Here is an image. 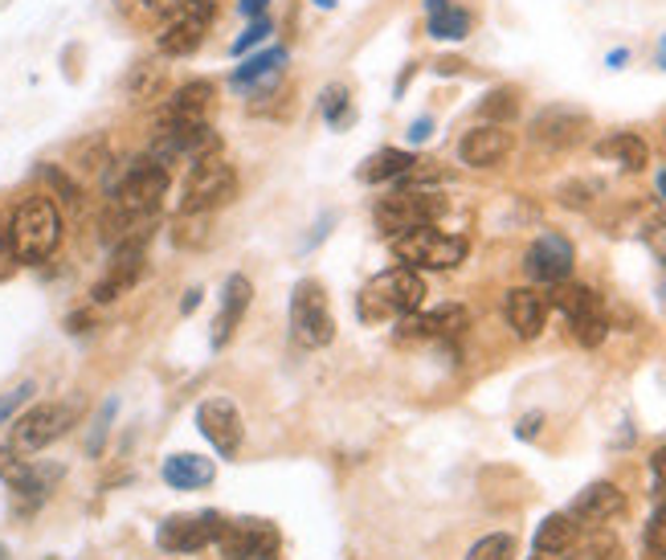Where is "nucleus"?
Masks as SVG:
<instances>
[{"label": "nucleus", "instance_id": "obj_8", "mask_svg": "<svg viewBox=\"0 0 666 560\" xmlns=\"http://www.w3.org/2000/svg\"><path fill=\"white\" fill-rule=\"evenodd\" d=\"M70 425H74V405L42 401V405H33L30 413H21V418L13 421L9 446H13L16 454H37V451H46V446H54Z\"/></svg>", "mask_w": 666, "mask_h": 560}, {"label": "nucleus", "instance_id": "obj_24", "mask_svg": "<svg viewBox=\"0 0 666 560\" xmlns=\"http://www.w3.org/2000/svg\"><path fill=\"white\" fill-rule=\"evenodd\" d=\"M213 479H218L213 458H201V454H172V458H164V482L172 491H201Z\"/></svg>", "mask_w": 666, "mask_h": 560}, {"label": "nucleus", "instance_id": "obj_41", "mask_svg": "<svg viewBox=\"0 0 666 560\" xmlns=\"http://www.w3.org/2000/svg\"><path fill=\"white\" fill-rule=\"evenodd\" d=\"M651 470H654V482H658V491L666 495V446H658V451H654Z\"/></svg>", "mask_w": 666, "mask_h": 560}, {"label": "nucleus", "instance_id": "obj_5", "mask_svg": "<svg viewBox=\"0 0 666 560\" xmlns=\"http://www.w3.org/2000/svg\"><path fill=\"white\" fill-rule=\"evenodd\" d=\"M393 254L413 270H454L466 262V237L442 234L434 225H418V230H405V234L388 237Z\"/></svg>", "mask_w": 666, "mask_h": 560}, {"label": "nucleus", "instance_id": "obj_21", "mask_svg": "<svg viewBox=\"0 0 666 560\" xmlns=\"http://www.w3.org/2000/svg\"><path fill=\"white\" fill-rule=\"evenodd\" d=\"M249 299H254V282L246 275H230L225 287H221V312L218 324H213V348H225L233 340V331L242 327L249 312Z\"/></svg>", "mask_w": 666, "mask_h": 560}, {"label": "nucleus", "instance_id": "obj_2", "mask_svg": "<svg viewBox=\"0 0 666 560\" xmlns=\"http://www.w3.org/2000/svg\"><path fill=\"white\" fill-rule=\"evenodd\" d=\"M425 303V279H421L413 266H393L385 275L360 291L357 312L364 324H385V319H401L409 312H421Z\"/></svg>", "mask_w": 666, "mask_h": 560}, {"label": "nucleus", "instance_id": "obj_23", "mask_svg": "<svg viewBox=\"0 0 666 560\" xmlns=\"http://www.w3.org/2000/svg\"><path fill=\"white\" fill-rule=\"evenodd\" d=\"M475 30V16L454 0H425V33L434 42H466Z\"/></svg>", "mask_w": 666, "mask_h": 560}, {"label": "nucleus", "instance_id": "obj_16", "mask_svg": "<svg viewBox=\"0 0 666 560\" xmlns=\"http://www.w3.org/2000/svg\"><path fill=\"white\" fill-rule=\"evenodd\" d=\"M143 254H148V242H124V246L110 249V266L107 275L94 282V303H115L119 295H127L143 275Z\"/></svg>", "mask_w": 666, "mask_h": 560}, {"label": "nucleus", "instance_id": "obj_43", "mask_svg": "<svg viewBox=\"0 0 666 560\" xmlns=\"http://www.w3.org/2000/svg\"><path fill=\"white\" fill-rule=\"evenodd\" d=\"M540 421H544V413H527V418L519 421V430H515V434H519V438H536V430H540Z\"/></svg>", "mask_w": 666, "mask_h": 560}, {"label": "nucleus", "instance_id": "obj_29", "mask_svg": "<svg viewBox=\"0 0 666 560\" xmlns=\"http://www.w3.org/2000/svg\"><path fill=\"white\" fill-rule=\"evenodd\" d=\"M479 115L482 124H512L515 115H519V91L515 86H495V91H487V98L479 103Z\"/></svg>", "mask_w": 666, "mask_h": 560}, {"label": "nucleus", "instance_id": "obj_12", "mask_svg": "<svg viewBox=\"0 0 666 560\" xmlns=\"http://www.w3.org/2000/svg\"><path fill=\"white\" fill-rule=\"evenodd\" d=\"M589 131V110L581 107H569V103H557V107H544L531 124H527V136L531 143H540L548 152H564L573 143L585 140Z\"/></svg>", "mask_w": 666, "mask_h": 560}, {"label": "nucleus", "instance_id": "obj_39", "mask_svg": "<svg viewBox=\"0 0 666 560\" xmlns=\"http://www.w3.org/2000/svg\"><path fill=\"white\" fill-rule=\"evenodd\" d=\"M42 172H46V180H49V185H54V188H58V192H62V201L78 205V185H74V180H66V176H62V172H58V168H42Z\"/></svg>", "mask_w": 666, "mask_h": 560}, {"label": "nucleus", "instance_id": "obj_38", "mask_svg": "<svg viewBox=\"0 0 666 560\" xmlns=\"http://www.w3.org/2000/svg\"><path fill=\"white\" fill-rule=\"evenodd\" d=\"M140 9L148 16H164V21H168V16H176L180 9H188V0H140Z\"/></svg>", "mask_w": 666, "mask_h": 560}, {"label": "nucleus", "instance_id": "obj_27", "mask_svg": "<svg viewBox=\"0 0 666 560\" xmlns=\"http://www.w3.org/2000/svg\"><path fill=\"white\" fill-rule=\"evenodd\" d=\"M597 156L614 160V164H621L626 172H642L651 164V148H646V140L634 136V131H618V136H605V140L597 143Z\"/></svg>", "mask_w": 666, "mask_h": 560}, {"label": "nucleus", "instance_id": "obj_7", "mask_svg": "<svg viewBox=\"0 0 666 560\" xmlns=\"http://www.w3.org/2000/svg\"><path fill=\"white\" fill-rule=\"evenodd\" d=\"M291 340L307 352L336 340V315H331L327 291L315 279L295 282V291H291Z\"/></svg>", "mask_w": 666, "mask_h": 560}, {"label": "nucleus", "instance_id": "obj_31", "mask_svg": "<svg viewBox=\"0 0 666 560\" xmlns=\"http://www.w3.org/2000/svg\"><path fill=\"white\" fill-rule=\"evenodd\" d=\"M515 557V536L507 532H491V536H482L479 545L466 552V560H512Z\"/></svg>", "mask_w": 666, "mask_h": 560}, {"label": "nucleus", "instance_id": "obj_17", "mask_svg": "<svg viewBox=\"0 0 666 560\" xmlns=\"http://www.w3.org/2000/svg\"><path fill=\"white\" fill-rule=\"evenodd\" d=\"M213 82L192 79L185 82L180 91H172V98L155 110V131H172V127H188V124H205L209 119V103H213Z\"/></svg>", "mask_w": 666, "mask_h": 560}, {"label": "nucleus", "instance_id": "obj_14", "mask_svg": "<svg viewBox=\"0 0 666 560\" xmlns=\"http://www.w3.org/2000/svg\"><path fill=\"white\" fill-rule=\"evenodd\" d=\"M576 266V249L564 234H540L524 254V270L531 282H544V287H557L573 275Z\"/></svg>", "mask_w": 666, "mask_h": 560}, {"label": "nucleus", "instance_id": "obj_6", "mask_svg": "<svg viewBox=\"0 0 666 560\" xmlns=\"http://www.w3.org/2000/svg\"><path fill=\"white\" fill-rule=\"evenodd\" d=\"M548 307H557V312L569 319L576 343H585V348H597V343L609 336V315H605V303L593 287H581V282H569V279L557 282V287L548 291Z\"/></svg>", "mask_w": 666, "mask_h": 560}, {"label": "nucleus", "instance_id": "obj_15", "mask_svg": "<svg viewBox=\"0 0 666 560\" xmlns=\"http://www.w3.org/2000/svg\"><path fill=\"white\" fill-rule=\"evenodd\" d=\"M282 74H287V46H270L262 54H249L246 62L230 74V86L246 98H258V94L279 91Z\"/></svg>", "mask_w": 666, "mask_h": 560}, {"label": "nucleus", "instance_id": "obj_33", "mask_svg": "<svg viewBox=\"0 0 666 560\" xmlns=\"http://www.w3.org/2000/svg\"><path fill=\"white\" fill-rule=\"evenodd\" d=\"M270 33H274V21H270V16H254V21H249L246 25V33H242V37H237V42H233V54H237V58H242V54H246V49H254V46H262L266 37H270Z\"/></svg>", "mask_w": 666, "mask_h": 560}, {"label": "nucleus", "instance_id": "obj_32", "mask_svg": "<svg viewBox=\"0 0 666 560\" xmlns=\"http://www.w3.org/2000/svg\"><path fill=\"white\" fill-rule=\"evenodd\" d=\"M646 552L654 560H666V499L654 508L651 524H646Z\"/></svg>", "mask_w": 666, "mask_h": 560}, {"label": "nucleus", "instance_id": "obj_47", "mask_svg": "<svg viewBox=\"0 0 666 560\" xmlns=\"http://www.w3.org/2000/svg\"><path fill=\"white\" fill-rule=\"evenodd\" d=\"M658 70H666V33H663V42H658Z\"/></svg>", "mask_w": 666, "mask_h": 560}, {"label": "nucleus", "instance_id": "obj_10", "mask_svg": "<svg viewBox=\"0 0 666 560\" xmlns=\"http://www.w3.org/2000/svg\"><path fill=\"white\" fill-rule=\"evenodd\" d=\"M279 528L266 520H225L218 548L225 560H274L279 557Z\"/></svg>", "mask_w": 666, "mask_h": 560}, {"label": "nucleus", "instance_id": "obj_42", "mask_svg": "<svg viewBox=\"0 0 666 560\" xmlns=\"http://www.w3.org/2000/svg\"><path fill=\"white\" fill-rule=\"evenodd\" d=\"M266 9H270V0H237V13L246 16V21H254V16H266Z\"/></svg>", "mask_w": 666, "mask_h": 560}, {"label": "nucleus", "instance_id": "obj_18", "mask_svg": "<svg viewBox=\"0 0 666 560\" xmlns=\"http://www.w3.org/2000/svg\"><path fill=\"white\" fill-rule=\"evenodd\" d=\"M470 324V312L458 303L434 307V312H409L397 319V336L401 340H449V336H463Z\"/></svg>", "mask_w": 666, "mask_h": 560}, {"label": "nucleus", "instance_id": "obj_35", "mask_svg": "<svg viewBox=\"0 0 666 560\" xmlns=\"http://www.w3.org/2000/svg\"><path fill=\"white\" fill-rule=\"evenodd\" d=\"M569 560H621V548H618V540H614V536H593L589 545L581 548L576 557H569Z\"/></svg>", "mask_w": 666, "mask_h": 560}, {"label": "nucleus", "instance_id": "obj_45", "mask_svg": "<svg viewBox=\"0 0 666 560\" xmlns=\"http://www.w3.org/2000/svg\"><path fill=\"white\" fill-rule=\"evenodd\" d=\"M197 307H201V291H188V295H185V303H180V312H185V315H192V312H197Z\"/></svg>", "mask_w": 666, "mask_h": 560}, {"label": "nucleus", "instance_id": "obj_49", "mask_svg": "<svg viewBox=\"0 0 666 560\" xmlns=\"http://www.w3.org/2000/svg\"><path fill=\"white\" fill-rule=\"evenodd\" d=\"M531 560H552V557H540V552H536V557H531Z\"/></svg>", "mask_w": 666, "mask_h": 560}, {"label": "nucleus", "instance_id": "obj_48", "mask_svg": "<svg viewBox=\"0 0 666 560\" xmlns=\"http://www.w3.org/2000/svg\"><path fill=\"white\" fill-rule=\"evenodd\" d=\"M311 4H315V9H324V13H331V9H336V0H311Z\"/></svg>", "mask_w": 666, "mask_h": 560}, {"label": "nucleus", "instance_id": "obj_20", "mask_svg": "<svg viewBox=\"0 0 666 560\" xmlns=\"http://www.w3.org/2000/svg\"><path fill=\"white\" fill-rule=\"evenodd\" d=\"M503 315L519 340H536L548 324V295H540L536 287H512L503 299Z\"/></svg>", "mask_w": 666, "mask_h": 560}, {"label": "nucleus", "instance_id": "obj_34", "mask_svg": "<svg viewBox=\"0 0 666 560\" xmlns=\"http://www.w3.org/2000/svg\"><path fill=\"white\" fill-rule=\"evenodd\" d=\"M33 393H37V385H33V381H21L16 389L0 393V425H9V421L16 418V409H21V405L30 401Z\"/></svg>", "mask_w": 666, "mask_h": 560}, {"label": "nucleus", "instance_id": "obj_36", "mask_svg": "<svg viewBox=\"0 0 666 560\" xmlns=\"http://www.w3.org/2000/svg\"><path fill=\"white\" fill-rule=\"evenodd\" d=\"M115 409H119V401H115V397H110V401L98 409V418H94V430H91V442H86V451H91V454L103 451V438H107V430H110V418H115Z\"/></svg>", "mask_w": 666, "mask_h": 560}, {"label": "nucleus", "instance_id": "obj_19", "mask_svg": "<svg viewBox=\"0 0 666 560\" xmlns=\"http://www.w3.org/2000/svg\"><path fill=\"white\" fill-rule=\"evenodd\" d=\"M512 131L499 124H479L470 127L463 140H458V160L466 168H499L503 160L512 156Z\"/></svg>", "mask_w": 666, "mask_h": 560}, {"label": "nucleus", "instance_id": "obj_9", "mask_svg": "<svg viewBox=\"0 0 666 560\" xmlns=\"http://www.w3.org/2000/svg\"><path fill=\"white\" fill-rule=\"evenodd\" d=\"M213 13H218L213 0H188V9H180L176 16L164 21V30L155 37V49H160L164 58H188V54H197L205 33H209Z\"/></svg>", "mask_w": 666, "mask_h": 560}, {"label": "nucleus", "instance_id": "obj_30", "mask_svg": "<svg viewBox=\"0 0 666 560\" xmlns=\"http://www.w3.org/2000/svg\"><path fill=\"white\" fill-rule=\"evenodd\" d=\"M160 86H164V66L155 62H140L127 74V94H131V98H155Z\"/></svg>", "mask_w": 666, "mask_h": 560}, {"label": "nucleus", "instance_id": "obj_46", "mask_svg": "<svg viewBox=\"0 0 666 560\" xmlns=\"http://www.w3.org/2000/svg\"><path fill=\"white\" fill-rule=\"evenodd\" d=\"M654 180H658V197H663V205H666V168H658V176H654Z\"/></svg>", "mask_w": 666, "mask_h": 560}, {"label": "nucleus", "instance_id": "obj_37", "mask_svg": "<svg viewBox=\"0 0 666 560\" xmlns=\"http://www.w3.org/2000/svg\"><path fill=\"white\" fill-rule=\"evenodd\" d=\"M16 249H13V234H9V221L0 218V282L4 279H13V270H16Z\"/></svg>", "mask_w": 666, "mask_h": 560}, {"label": "nucleus", "instance_id": "obj_28", "mask_svg": "<svg viewBox=\"0 0 666 560\" xmlns=\"http://www.w3.org/2000/svg\"><path fill=\"white\" fill-rule=\"evenodd\" d=\"M319 115H324V124L331 131H348V127L357 124V110H352V94L343 82H327L324 91H319Z\"/></svg>", "mask_w": 666, "mask_h": 560}, {"label": "nucleus", "instance_id": "obj_22", "mask_svg": "<svg viewBox=\"0 0 666 560\" xmlns=\"http://www.w3.org/2000/svg\"><path fill=\"white\" fill-rule=\"evenodd\" d=\"M621 512H626V495H621L614 482H589V487L573 499V508H569V515H573L576 524H593V528L618 520Z\"/></svg>", "mask_w": 666, "mask_h": 560}, {"label": "nucleus", "instance_id": "obj_4", "mask_svg": "<svg viewBox=\"0 0 666 560\" xmlns=\"http://www.w3.org/2000/svg\"><path fill=\"white\" fill-rule=\"evenodd\" d=\"M437 218H446V197L434 188H397L372 209V221L385 237H397L405 230H418V225H434Z\"/></svg>", "mask_w": 666, "mask_h": 560}, {"label": "nucleus", "instance_id": "obj_40", "mask_svg": "<svg viewBox=\"0 0 666 560\" xmlns=\"http://www.w3.org/2000/svg\"><path fill=\"white\" fill-rule=\"evenodd\" d=\"M405 136H409V143H425L430 136H434V119H430V115H421V119H413V124H409V131H405Z\"/></svg>", "mask_w": 666, "mask_h": 560}, {"label": "nucleus", "instance_id": "obj_25", "mask_svg": "<svg viewBox=\"0 0 666 560\" xmlns=\"http://www.w3.org/2000/svg\"><path fill=\"white\" fill-rule=\"evenodd\" d=\"M413 164H418L413 152H405V148H381V152H372V156L360 164L357 176L364 185H393V180H401Z\"/></svg>", "mask_w": 666, "mask_h": 560}, {"label": "nucleus", "instance_id": "obj_13", "mask_svg": "<svg viewBox=\"0 0 666 560\" xmlns=\"http://www.w3.org/2000/svg\"><path fill=\"white\" fill-rule=\"evenodd\" d=\"M225 520L218 512H197V515H172L155 532V545L164 552H201V548L218 545Z\"/></svg>", "mask_w": 666, "mask_h": 560}, {"label": "nucleus", "instance_id": "obj_1", "mask_svg": "<svg viewBox=\"0 0 666 560\" xmlns=\"http://www.w3.org/2000/svg\"><path fill=\"white\" fill-rule=\"evenodd\" d=\"M9 234H13L16 262L42 266L46 258H54V249L62 246V213H58V205L49 201L46 192H37V197L16 205Z\"/></svg>", "mask_w": 666, "mask_h": 560}, {"label": "nucleus", "instance_id": "obj_26", "mask_svg": "<svg viewBox=\"0 0 666 560\" xmlns=\"http://www.w3.org/2000/svg\"><path fill=\"white\" fill-rule=\"evenodd\" d=\"M576 536H581V524H576L573 515H560V512L548 515L540 528H536V552L552 560L569 557L576 548Z\"/></svg>", "mask_w": 666, "mask_h": 560}, {"label": "nucleus", "instance_id": "obj_3", "mask_svg": "<svg viewBox=\"0 0 666 560\" xmlns=\"http://www.w3.org/2000/svg\"><path fill=\"white\" fill-rule=\"evenodd\" d=\"M237 197V172L230 160L213 156L192 160L185 185H180V213H218Z\"/></svg>", "mask_w": 666, "mask_h": 560}, {"label": "nucleus", "instance_id": "obj_44", "mask_svg": "<svg viewBox=\"0 0 666 560\" xmlns=\"http://www.w3.org/2000/svg\"><path fill=\"white\" fill-rule=\"evenodd\" d=\"M605 62H609V70H621V66L630 62V49H614V54H609Z\"/></svg>", "mask_w": 666, "mask_h": 560}, {"label": "nucleus", "instance_id": "obj_11", "mask_svg": "<svg viewBox=\"0 0 666 560\" xmlns=\"http://www.w3.org/2000/svg\"><path fill=\"white\" fill-rule=\"evenodd\" d=\"M197 430L205 434V442L221 454V458H237L242 442H246V425H242V413L230 397H209V401L197 405Z\"/></svg>", "mask_w": 666, "mask_h": 560}]
</instances>
